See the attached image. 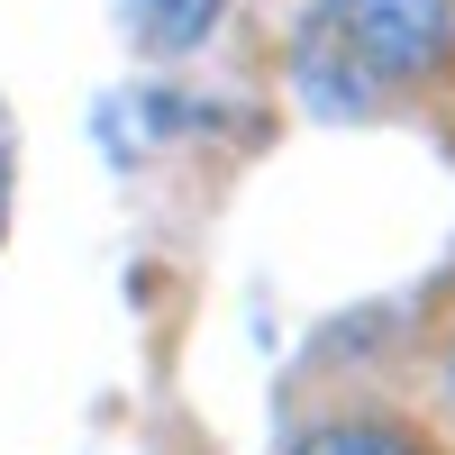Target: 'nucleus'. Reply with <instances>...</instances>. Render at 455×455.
<instances>
[{"label":"nucleus","instance_id":"nucleus-1","mask_svg":"<svg viewBox=\"0 0 455 455\" xmlns=\"http://www.w3.org/2000/svg\"><path fill=\"white\" fill-rule=\"evenodd\" d=\"M455 46V10L446 0H319L310 46H300V83L328 109H364L383 92L428 83Z\"/></svg>","mask_w":455,"mask_h":455},{"label":"nucleus","instance_id":"nucleus-3","mask_svg":"<svg viewBox=\"0 0 455 455\" xmlns=\"http://www.w3.org/2000/svg\"><path fill=\"white\" fill-rule=\"evenodd\" d=\"M219 19V0H128V28H137V46H156V55H182V46H201Z\"/></svg>","mask_w":455,"mask_h":455},{"label":"nucleus","instance_id":"nucleus-2","mask_svg":"<svg viewBox=\"0 0 455 455\" xmlns=\"http://www.w3.org/2000/svg\"><path fill=\"white\" fill-rule=\"evenodd\" d=\"M291 455H446V437L419 419V410H392V401H347L328 419L300 428Z\"/></svg>","mask_w":455,"mask_h":455}]
</instances>
